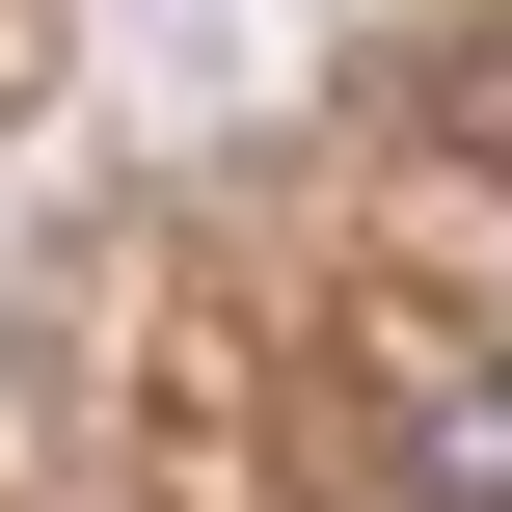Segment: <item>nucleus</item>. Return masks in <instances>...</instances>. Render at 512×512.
Returning <instances> with one entry per match:
<instances>
[{"label":"nucleus","mask_w":512,"mask_h":512,"mask_svg":"<svg viewBox=\"0 0 512 512\" xmlns=\"http://www.w3.org/2000/svg\"><path fill=\"white\" fill-rule=\"evenodd\" d=\"M405 512H512V378H405Z\"/></svg>","instance_id":"1"}]
</instances>
